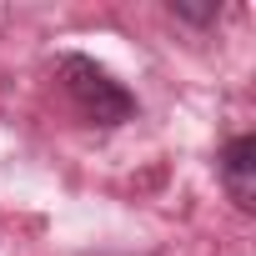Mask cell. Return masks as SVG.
Instances as JSON below:
<instances>
[{"label": "cell", "instance_id": "cell-2", "mask_svg": "<svg viewBox=\"0 0 256 256\" xmlns=\"http://www.w3.org/2000/svg\"><path fill=\"white\" fill-rule=\"evenodd\" d=\"M221 186H226V196L241 211L256 206V141L251 136L226 141V151H221Z\"/></svg>", "mask_w": 256, "mask_h": 256}, {"label": "cell", "instance_id": "cell-1", "mask_svg": "<svg viewBox=\"0 0 256 256\" xmlns=\"http://www.w3.org/2000/svg\"><path fill=\"white\" fill-rule=\"evenodd\" d=\"M60 86H66L70 106H76L86 120H96V126H120V120L136 116V96L126 90L120 80H110V76H106L96 60H86V56H66V60H60Z\"/></svg>", "mask_w": 256, "mask_h": 256}, {"label": "cell", "instance_id": "cell-3", "mask_svg": "<svg viewBox=\"0 0 256 256\" xmlns=\"http://www.w3.org/2000/svg\"><path fill=\"white\" fill-rule=\"evenodd\" d=\"M171 10H176L181 20H196V26H206V20H216V6H201V10H196V6H171Z\"/></svg>", "mask_w": 256, "mask_h": 256}]
</instances>
